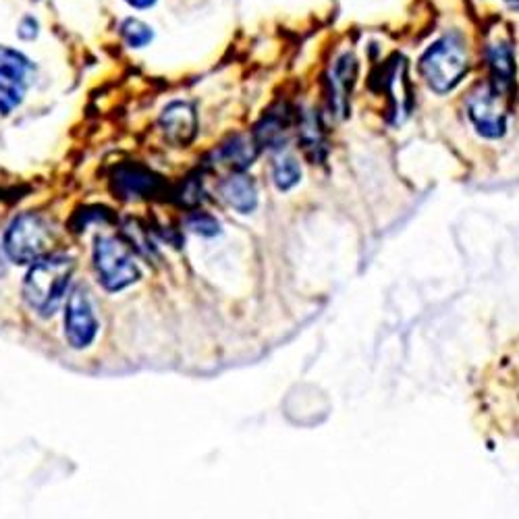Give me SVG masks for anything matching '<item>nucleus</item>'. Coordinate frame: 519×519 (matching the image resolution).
<instances>
[{"mask_svg":"<svg viewBox=\"0 0 519 519\" xmlns=\"http://www.w3.org/2000/svg\"><path fill=\"white\" fill-rule=\"evenodd\" d=\"M73 258L44 256L36 260L23 281V299L42 316L57 312L73 275Z\"/></svg>","mask_w":519,"mask_h":519,"instance_id":"nucleus-1","label":"nucleus"},{"mask_svg":"<svg viewBox=\"0 0 519 519\" xmlns=\"http://www.w3.org/2000/svg\"><path fill=\"white\" fill-rule=\"evenodd\" d=\"M420 71L436 94H447L468 73V52L459 36L436 40L420 59Z\"/></svg>","mask_w":519,"mask_h":519,"instance_id":"nucleus-2","label":"nucleus"},{"mask_svg":"<svg viewBox=\"0 0 519 519\" xmlns=\"http://www.w3.org/2000/svg\"><path fill=\"white\" fill-rule=\"evenodd\" d=\"M52 229L38 214H21L5 233V252L15 264H34L50 254Z\"/></svg>","mask_w":519,"mask_h":519,"instance_id":"nucleus-3","label":"nucleus"},{"mask_svg":"<svg viewBox=\"0 0 519 519\" xmlns=\"http://www.w3.org/2000/svg\"><path fill=\"white\" fill-rule=\"evenodd\" d=\"M94 266L100 283L108 291H121L140 279V268L121 239L98 237L94 245Z\"/></svg>","mask_w":519,"mask_h":519,"instance_id":"nucleus-4","label":"nucleus"},{"mask_svg":"<svg viewBox=\"0 0 519 519\" xmlns=\"http://www.w3.org/2000/svg\"><path fill=\"white\" fill-rule=\"evenodd\" d=\"M98 333V320L92 308V299L84 287H75L69 295L65 312V335L71 347L84 349L92 345Z\"/></svg>","mask_w":519,"mask_h":519,"instance_id":"nucleus-5","label":"nucleus"},{"mask_svg":"<svg viewBox=\"0 0 519 519\" xmlns=\"http://www.w3.org/2000/svg\"><path fill=\"white\" fill-rule=\"evenodd\" d=\"M468 113L478 133L484 138H501L505 133V111L495 90L480 88L468 100Z\"/></svg>","mask_w":519,"mask_h":519,"instance_id":"nucleus-6","label":"nucleus"},{"mask_svg":"<svg viewBox=\"0 0 519 519\" xmlns=\"http://www.w3.org/2000/svg\"><path fill=\"white\" fill-rule=\"evenodd\" d=\"M355 77H358V61H355L351 52H345L343 57L335 61L329 75V102H331V111L337 117H347Z\"/></svg>","mask_w":519,"mask_h":519,"instance_id":"nucleus-7","label":"nucleus"},{"mask_svg":"<svg viewBox=\"0 0 519 519\" xmlns=\"http://www.w3.org/2000/svg\"><path fill=\"white\" fill-rule=\"evenodd\" d=\"M160 125L165 129L167 138L177 146L189 144L196 138L198 131V119L194 108L185 102H175L169 108H165V113L160 117Z\"/></svg>","mask_w":519,"mask_h":519,"instance_id":"nucleus-8","label":"nucleus"},{"mask_svg":"<svg viewBox=\"0 0 519 519\" xmlns=\"http://www.w3.org/2000/svg\"><path fill=\"white\" fill-rule=\"evenodd\" d=\"M23 69L25 65L0 63V113L3 115H9L25 96Z\"/></svg>","mask_w":519,"mask_h":519,"instance_id":"nucleus-9","label":"nucleus"},{"mask_svg":"<svg viewBox=\"0 0 519 519\" xmlns=\"http://www.w3.org/2000/svg\"><path fill=\"white\" fill-rule=\"evenodd\" d=\"M289 127L291 119L285 106L279 108V111H270L256 127V144L266 148H281L287 142Z\"/></svg>","mask_w":519,"mask_h":519,"instance_id":"nucleus-10","label":"nucleus"},{"mask_svg":"<svg viewBox=\"0 0 519 519\" xmlns=\"http://www.w3.org/2000/svg\"><path fill=\"white\" fill-rule=\"evenodd\" d=\"M490 73H493V90L499 96L513 88L515 63L513 52L507 44H495L490 48Z\"/></svg>","mask_w":519,"mask_h":519,"instance_id":"nucleus-11","label":"nucleus"},{"mask_svg":"<svg viewBox=\"0 0 519 519\" xmlns=\"http://www.w3.org/2000/svg\"><path fill=\"white\" fill-rule=\"evenodd\" d=\"M221 194H223V198L227 200L229 206H233L235 210H239L243 214L252 212L256 208V202H258L254 181L250 177H243V175L227 179L221 187Z\"/></svg>","mask_w":519,"mask_h":519,"instance_id":"nucleus-12","label":"nucleus"},{"mask_svg":"<svg viewBox=\"0 0 519 519\" xmlns=\"http://www.w3.org/2000/svg\"><path fill=\"white\" fill-rule=\"evenodd\" d=\"M256 156H258V144L248 138H243V135H237V138L229 140L221 150V158L233 169L250 167L256 160Z\"/></svg>","mask_w":519,"mask_h":519,"instance_id":"nucleus-13","label":"nucleus"},{"mask_svg":"<svg viewBox=\"0 0 519 519\" xmlns=\"http://www.w3.org/2000/svg\"><path fill=\"white\" fill-rule=\"evenodd\" d=\"M117 181L127 196H131V194L142 196V194H148V191H154L160 185V181L152 173L142 171V169L123 171Z\"/></svg>","mask_w":519,"mask_h":519,"instance_id":"nucleus-14","label":"nucleus"},{"mask_svg":"<svg viewBox=\"0 0 519 519\" xmlns=\"http://www.w3.org/2000/svg\"><path fill=\"white\" fill-rule=\"evenodd\" d=\"M121 30H123L125 42H127L131 48H144V46H148V44L152 42V38H154L152 27L146 25L144 21H140V19H127V21L123 23Z\"/></svg>","mask_w":519,"mask_h":519,"instance_id":"nucleus-15","label":"nucleus"},{"mask_svg":"<svg viewBox=\"0 0 519 519\" xmlns=\"http://www.w3.org/2000/svg\"><path fill=\"white\" fill-rule=\"evenodd\" d=\"M299 177H302V171H299V165L295 162V158L285 156V158L277 160V165H275V183H277V187L281 191H287L293 185H297Z\"/></svg>","mask_w":519,"mask_h":519,"instance_id":"nucleus-16","label":"nucleus"},{"mask_svg":"<svg viewBox=\"0 0 519 519\" xmlns=\"http://www.w3.org/2000/svg\"><path fill=\"white\" fill-rule=\"evenodd\" d=\"M299 135H302V142H304V148L306 152L312 156V158H320V150H322V133H320V127L316 123V119L312 115H308L302 123H299Z\"/></svg>","mask_w":519,"mask_h":519,"instance_id":"nucleus-17","label":"nucleus"},{"mask_svg":"<svg viewBox=\"0 0 519 519\" xmlns=\"http://www.w3.org/2000/svg\"><path fill=\"white\" fill-rule=\"evenodd\" d=\"M189 229H194L196 233H202V235H214L218 231V223L212 216L200 212L189 218Z\"/></svg>","mask_w":519,"mask_h":519,"instance_id":"nucleus-18","label":"nucleus"},{"mask_svg":"<svg viewBox=\"0 0 519 519\" xmlns=\"http://www.w3.org/2000/svg\"><path fill=\"white\" fill-rule=\"evenodd\" d=\"M125 3L131 5L133 9H148L156 3V0H125Z\"/></svg>","mask_w":519,"mask_h":519,"instance_id":"nucleus-19","label":"nucleus"},{"mask_svg":"<svg viewBox=\"0 0 519 519\" xmlns=\"http://www.w3.org/2000/svg\"><path fill=\"white\" fill-rule=\"evenodd\" d=\"M7 252H5V243L3 241H0V277H3L5 275V272H7Z\"/></svg>","mask_w":519,"mask_h":519,"instance_id":"nucleus-20","label":"nucleus"}]
</instances>
